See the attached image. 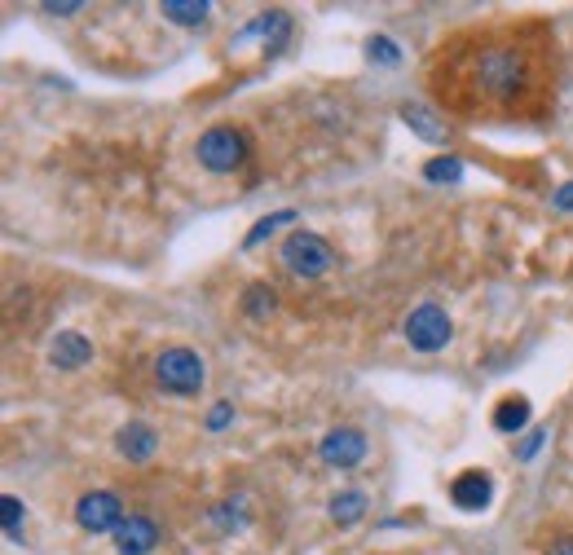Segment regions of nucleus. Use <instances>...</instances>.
I'll list each match as a JSON object with an SVG mask.
<instances>
[{
  "label": "nucleus",
  "instance_id": "1",
  "mask_svg": "<svg viewBox=\"0 0 573 555\" xmlns=\"http://www.w3.org/2000/svg\"><path fill=\"white\" fill-rule=\"evenodd\" d=\"M472 80H476V89H481L485 98H494V102H516L520 93H529L533 71H529L525 49H516V45H485V49L476 54V63H472Z\"/></svg>",
  "mask_w": 573,
  "mask_h": 555
},
{
  "label": "nucleus",
  "instance_id": "2",
  "mask_svg": "<svg viewBox=\"0 0 573 555\" xmlns=\"http://www.w3.org/2000/svg\"><path fill=\"white\" fill-rule=\"evenodd\" d=\"M247 155H251V141H247V133H243L238 124H212V128L194 141V159H199L207 172H216V177L238 172V168L247 163Z\"/></svg>",
  "mask_w": 573,
  "mask_h": 555
},
{
  "label": "nucleus",
  "instance_id": "3",
  "mask_svg": "<svg viewBox=\"0 0 573 555\" xmlns=\"http://www.w3.org/2000/svg\"><path fill=\"white\" fill-rule=\"evenodd\" d=\"M150 371H155L159 393H168V397H194V393L207 384V366H203V358H199L194 349H181V344L164 349V353L155 358Z\"/></svg>",
  "mask_w": 573,
  "mask_h": 555
},
{
  "label": "nucleus",
  "instance_id": "4",
  "mask_svg": "<svg viewBox=\"0 0 573 555\" xmlns=\"http://www.w3.org/2000/svg\"><path fill=\"white\" fill-rule=\"evenodd\" d=\"M282 269L286 273H296V278H327L332 269H336V251H332V242L323 238V234H314V229H296V234H286L282 238Z\"/></svg>",
  "mask_w": 573,
  "mask_h": 555
},
{
  "label": "nucleus",
  "instance_id": "5",
  "mask_svg": "<svg viewBox=\"0 0 573 555\" xmlns=\"http://www.w3.org/2000/svg\"><path fill=\"white\" fill-rule=\"evenodd\" d=\"M402 336H406V344H411L415 353H441V349L450 344V336H454V322H450V314H446L441 305L428 301V305L411 309Z\"/></svg>",
  "mask_w": 573,
  "mask_h": 555
},
{
  "label": "nucleus",
  "instance_id": "6",
  "mask_svg": "<svg viewBox=\"0 0 573 555\" xmlns=\"http://www.w3.org/2000/svg\"><path fill=\"white\" fill-rule=\"evenodd\" d=\"M124 502H120V494H111V489H89V494H80V502H76V524L85 529V533H93V537H102V533H115L120 524H124Z\"/></svg>",
  "mask_w": 573,
  "mask_h": 555
},
{
  "label": "nucleus",
  "instance_id": "7",
  "mask_svg": "<svg viewBox=\"0 0 573 555\" xmlns=\"http://www.w3.org/2000/svg\"><path fill=\"white\" fill-rule=\"evenodd\" d=\"M367 432L362 428H332L323 441H318V458L327 463V467H336V472H349V467H358L362 458H367Z\"/></svg>",
  "mask_w": 573,
  "mask_h": 555
},
{
  "label": "nucleus",
  "instance_id": "8",
  "mask_svg": "<svg viewBox=\"0 0 573 555\" xmlns=\"http://www.w3.org/2000/svg\"><path fill=\"white\" fill-rule=\"evenodd\" d=\"M111 537H115V551H120V555H150V551L164 542V529H159L155 516H146V511H128L124 524H120Z\"/></svg>",
  "mask_w": 573,
  "mask_h": 555
},
{
  "label": "nucleus",
  "instance_id": "9",
  "mask_svg": "<svg viewBox=\"0 0 573 555\" xmlns=\"http://www.w3.org/2000/svg\"><path fill=\"white\" fill-rule=\"evenodd\" d=\"M450 502L459 511H485L494 502V476L485 467H468L450 480Z\"/></svg>",
  "mask_w": 573,
  "mask_h": 555
},
{
  "label": "nucleus",
  "instance_id": "10",
  "mask_svg": "<svg viewBox=\"0 0 573 555\" xmlns=\"http://www.w3.org/2000/svg\"><path fill=\"white\" fill-rule=\"evenodd\" d=\"M247 41H265V58H273V54H282L286 41H292V19H286L282 10L260 14V19H251V23L234 36V45H247Z\"/></svg>",
  "mask_w": 573,
  "mask_h": 555
},
{
  "label": "nucleus",
  "instance_id": "11",
  "mask_svg": "<svg viewBox=\"0 0 573 555\" xmlns=\"http://www.w3.org/2000/svg\"><path fill=\"white\" fill-rule=\"evenodd\" d=\"M115 450H120V458H128V463H150V458L159 454V432H155L146 419H128V423L115 432Z\"/></svg>",
  "mask_w": 573,
  "mask_h": 555
},
{
  "label": "nucleus",
  "instance_id": "12",
  "mask_svg": "<svg viewBox=\"0 0 573 555\" xmlns=\"http://www.w3.org/2000/svg\"><path fill=\"white\" fill-rule=\"evenodd\" d=\"M93 362V340L80 336V331H58L49 340V366L54 371H80Z\"/></svg>",
  "mask_w": 573,
  "mask_h": 555
},
{
  "label": "nucleus",
  "instance_id": "13",
  "mask_svg": "<svg viewBox=\"0 0 573 555\" xmlns=\"http://www.w3.org/2000/svg\"><path fill=\"white\" fill-rule=\"evenodd\" d=\"M397 115L415 128V137H424V141H432V146H441V141H446V124H441V115H437V111H428L424 102H406Z\"/></svg>",
  "mask_w": 573,
  "mask_h": 555
},
{
  "label": "nucleus",
  "instance_id": "14",
  "mask_svg": "<svg viewBox=\"0 0 573 555\" xmlns=\"http://www.w3.org/2000/svg\"><path fill=\"white\" fill-rule=\"evenodd\" d=\"M238 309H243V318L265 322V318H273V314H278V292H273L269 283H247V287H243V296H238Z\"/></svg>",
  "mask_w": 573,
  "mask_h": 555
},
{
  "label": "nucleus",
  "instance_id": "15",
  "mask_svg": "<svg viewBox=\"0 0 573 555\" xmlns=\"http://www.w3.org/2000/svg\"><path fill=\"white\" fill-rule=\"evenodd\" d=\"M367 511H371V502H367V494H358V489H340V494L327 502V516H332V524H340V529H353Z\"/></svg>",
  "mask_w": 573,
  "mask_h": 555
},
{
  "label": "nucleus",
  "instance_id": "16",
  "mask_svg": "<svg viewBox=\"0 0 573 555\" xmlns=\"http://www.w3.org/2000/svg\"><path fill=\"white\" fill-rule=\"evenodd\" d=\"M525 423H529V397H503V401L494 406V432L516 437Z\"/></svg>",
  "mask_w": 573,
  "mask_h": 555
},
{
  "label": "nucleus",
  "instance_id": "17",
  "mask_svg": "<svg viewBox=\"0 0 573 555\" xmlns=\"http://www.w3.org/2000/svg\"><path fill=\"white\" fill-rule=\"evenodd\" d=\"M159 14L168 23H177V27H199L212 14V5L207 0H168V5H159Z\"/></svg>",
  "mask_w": 573,
  "mask_h": 555
},
{
  "label": "nucleus",
  "instance_id": "18",
  "mask_svg": "<svg viewBox=\"0 0 573 555\" xmlns=\"http://www.w3.org/2000/svg\"><path fill=\"white\" fill-rule=\"evenodd\" d=\"M207 520H212V529H221V533H238V529L247 524V507H243V498H225V502H216V507L207 511Z\"/></svg>",
  "mask_w": 573,
  "mask_h": 555
},
{
  "label": "nucleus",
  "instance_id": "19",
  "mask_svg": "<svg viewBox=\"0 0 573 555\" xmlns=\"http://www.w3.org/2000/svg\"><path fill=\"white\" fill-rule=\"evenodd\" d=\"M424 177L437 181V185H441V181H459V177H463V159H459V155H437V159L424 163Z\"/></svg>",
  "mask_w": 573,
  "mask_h": 555
},
{
  "label": "nucleus",
  "instance_id": "20",
  "mask_svg": "<svg viewBox=\"0 0 573 555\" xmlns=\"http://www.w3.org/2000/svg\"><path fill=\"white\" fill-rule=\"evenodd\" d=\"M296 220V212H273V216H265V220H256L251 229H247V238H243V247H256V242H265L278 225H292Z\"/></svg>",
  "mask_w": 573,
  "mask_h": 555
},
{
  "label": "nucleus",
  "instance_id": "21",
  "mask_svg": "<svg viewBox=\"0 0 573 555\" xmlns=\"http://www.w3.org/2000/svg\"><path fill=\"white\" fill-rule=\"evenodd\" d=\"M0 511H5V516H0V520H5V537H10V542H23V516H27V507H23L14 494H5Z\"/></svg>",
  "mask_w": 573,
  "mask_h": 555
},
{
  "label": "nucleus",
  "instance_id": "22",
  "mask_svg": "<svg viewBox=\"0 0 573 555\" xmlns=\"http://www.w3.org/2000/svg\"><path fill=\"white\" fill-rule=\"evenodd\" d=\"M367 58L380 63V67H397V63H402V49H397L389 36H371V41H367Z\"/></svg>",
  "mask_w": 573,
  "mask_h": 555
},
{
  "label": "nucleus",
  "instance_id": "23",
  "mask_svg": "<svg viewBox=\"0 0 573 555\" xmlns=\"http://www.w3.org/2000/svg\"><path fill=\"white\" fill-rule=\"evenodd\" d=\"M547 437H551V428H533V432H529V437L516 445V458H520V463H529V458L542 450V441H547Z\"/></svg>",
  "mask_w": 573,
  "mask_h": 555
},
{
  "label": "nucleus",
  "instance_id": "24",
  "mask_svg": "<svg viewBox=\"0 0 573 555\" xmlns=\"http://www.w3.org/2000/svg\"><path fill=\"white\" fill-rule=\"evenodd\" d=\"M203 423H207L212 432H221V428H229V423H234V406H229V401H216V406L207 410V419H203Z\"/></svg>",
  "mask_w": 573,
  "mask_h": 555
},
{
  "label": "nucleus",
  "instance_id": "25",
  "mask_svg": "<svg viewBox=\"0 0 573 555\" xmlns=\"http://www.w3.org/2000/svg\"><path fill=\"white\" fill-rule=\"evenodd\" d=\"M49 19H71V14H80V5H71V0H49V5H41Z\"/></svg>",
  "mask_w": 573,
  "mask_h": 555
},
{
  "label": "nucleus",
  "instance_id": "26",
  "mask_svg": "<svg viewBox=\"0 0 573 555\" xmlns=\"http://www.w3.org/2000/svg\"><path fill=\"white\" fill-rule=\"evenodd\" d=\"M542 555H573V533H560V537H551Z\"/></svg>",
  "mask_w": 573,
  "mask_h": 555
},
{
  "label": "nucleus",
  "instance_id": "27",
  "mask_svg": "<svg viewBox=\"0 0 573 555\" xmlns=\"http://www.w3.org/2000/svg\"><path fill=\"white\" fill-rule=\"evenodd\" d=\"M560 212H573V181H564L560 190H555V199H551Z\"/></svg>",
  "mask_w": 573,
  "mask_h": 555
}]
</instances>
